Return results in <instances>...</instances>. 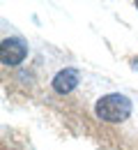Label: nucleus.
Returning <instances> with one entry per match:
<instances>
[{
	"mask_svg": "<svg viewBox=\"0 0 138 150\" xmlns=\"http://www.w3.org/2000/svg\"><path fill=\"white\" fill-rule=\"evenodd\" d=\"M78 72L76 69H71V67H67V69H62L58 74L53 76V90L58 95H69L76 86H78Z\"/></svg>",
	"mask_w": 138,
	"mask_h": 150,
	"instance_id": "3",
	"label": "nucleus"
},
{
	"mask_svg": "<svg viewBox=\"0 0 138 150\" xmlns=\"http://www.w3.org/2000/svg\"><path fill=\"white\" fill-rule=\"evenodd\" d=\"M136 9H138V2H136Z\"/></svg>",
	"mask_w": 138,
	"mask_h": 150,
	"instance_id": "4",
	"label": "nucleus"
},
{
	"mask_svg": "<svg viewBox=\"0 0 138 150\" xmlns=\"http://www.w3.org/2000/svg\"><path fill=\"white\" fill-rule=\"evenodd\" d=\"M131 99L122 93H111L99 97L97 104H95V115L104 122H111V125H118L124 122L129 115H131Z\"/></svg>",
	"mask_w": 138,
	"mask_h": 150,
	"instance_id": "1",
	"label": "nucleus"
},
{
	"mask_svg": "<svg viewBox=\"0 0 138 150\" xmlns=\"http://www.w3.org/2000/svg\"><path fill=\"white\" fill-rule=\"evenodd\" d=\"M28 56V44L19 37H5L0 44V60L5 67H16Z\"/></svg>",
	"mask_w": 138,
	"mask_h": 150,
	"instance_id": "2",
	"label": "nucleus"
}]
</instances>
